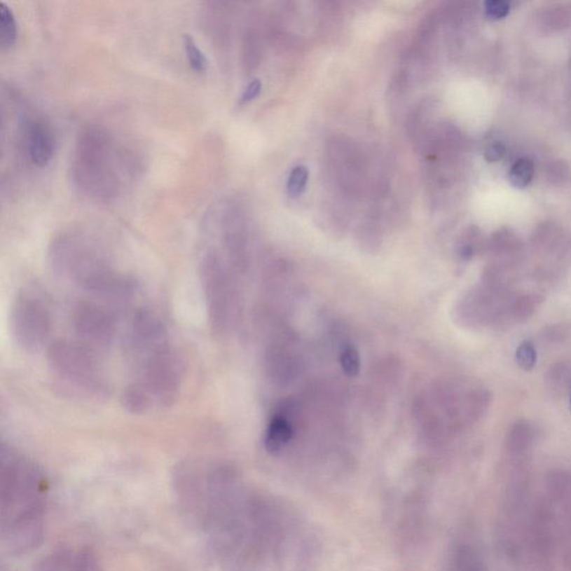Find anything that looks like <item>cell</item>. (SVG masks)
<instances>
[{"mask_svg": "<svg viewBox=\"0 0 571 571\" xmlns=\"http://www.w3.org/2000/svg\"><path fill=\"white\" fill-rule=\"evenodd\" d=\"M125 350L133 371L122 397L126 410L145 414L172 405L184 380V363L159 316L149 310L135 315Z\"/></svg>", "mask_w": 571, "mask_h": 571, "instance_id": "obj_1", "label": "cell"}, {"mask_svg": "<svg viewBox=\"0 0 571 571\" xmlns=\"http://www.w3.org/2000/svg\"><path fill=\"white\" fill-rule=\"evenodd\" d=\"M50 263L60 278L101 301L126 303L135 295L133 280L115 270L92 245L82 239L64 237L56 241L50 252Z\"/></svg>", "mask_w": 571, "mask_h": 571, "instance_id": "obj_2", "label": "cell"}, {"mask_svg": "<svg viewBox=\"0 0 571 571\" xmlns=\"http://www.w3.org/2000/svg\"><path fill=\"white\" fill-rule=\"evenodd\" d=\"M47 363L53 376L75 393L95 399L109 393V382L95 350L81 342L60 339L53 343Z\"/></svg>", "mask_w": 571, "mask_h": 571, "instance_id": "obj_3", "label": "cell"}, {"mask_svg": "<svg viewBox=\"0 0 571 571\" xmlns=\"http://www.w3.org/2000/svg\"><path fill=\"white\" fill-rule=\"evenodd\" d=\"M52 312L44 296L25 288L17 294L11 312V331L18 348L28 353L43 348L52 331Z\"/></svg>", "mask_w": 571, "mask_h": 571, "instance_id": "obj_4", "label": "cell"}, {"mask_svg": "<svg viewBox=\"0 0 571 571\" xmlns=\"http://www.w3.org/2000/svg\"><path fill=\"white\" fill-rule=\"evenodd\" d=\"M200 282L209 324L216 333H226L235 314V289L229 271L214 252H207L201 260Z\"/></svg>", "mask_w": 571, "mask_h": 571, "instance_id": "obj_5", "label": "cell"}, {"mask_svg": "<svg viewBox=\"0 0 571 571\" xmlns=\"http://www.w3.org/2000/svg\"><path fill=\"white\" fill-rule=\"evenodd\" d=\"M73 325L78 342L90 350H103L114 342L116 322L104 305L93 301H82L73 309Z\"/></svg>", "mask_w": 571, "mask_h": 571, "instance_id": "obj_6", "label": "cell"}, {"mask_svg": "<svg viewBox=\"0 0 571 571\" xmlns=\"http://www.w3.org/2000/svg\"><path fill=\"white\" fill-rule=\"evenodd\" d=\"M54 135L50 126L43 121L30 122L27 130V150L32 163L44 167L54 153Z\"/></svg>", "mask_w": 571, "mask_h": 571, "instance_id": "obj_7", "label": "cell"}, {"mask_svg": "<svg viewBox=\"0 0 571 571\" xmlns=\"http://www.w3.org/2000/svg\"><path fill=\"white\" fill-rule=\"evenodd\" d=\"M293 437V427L284 418H275L269 424L265 437V448L270 453H277Z\"/></svg>", "mask_w": 571, "mask_h": 571, "instance_id": "obj_8", "label": "cell"}, {"mask_svg": "<svg viewBox=\"0 0 571 571\" xmlns=\"http://www.w3.org/2000/svg\"><path fill=\"white\" fill-rule=\"evenodd\" d=\"M17 39V26L14 14L8 6L0 1V47L9 50Z\"/></svg>", "mask_w": 571, "mask_h": 571, "instance_id": "obj_9", "label": "cell"}, {"mask_svg": "<svg viewBox=\"0 0 571 571\" xmlns=\"http://www.w3.org/2000/svg\"><path fill=\"white\" fill-rule=\"evenodd\" d=\"M184 46L192 71L195 73H205L207 65H208L207 58L203 55L202 50H200L197 43L194 41L193 37L189 34L184 36Z\"/></svg>", "mask_w": 571, "mask_h": 571, "instance_id": "obj_10", "label": "cell"}, {"mask_svg": "<svg viewBox=\"0 0 571 571\" xmlns=\"http://www.w3.org/2000/svg\"><path fill=\"white\" fill-rule=\"evenodd\" d=\"M533 177V164L529 159H520L511 167L509 178L517 188H525L530 184Z\"/></svg>", "mask_w": 571, "mask_h": 571, "instance_id": "obj_11", "label": "cell"}, {"mask_svg": "<svg viewBox=\"0 0 571 571\" xmlns=\"http://www.w3.org/2000/svg\"><path fill=\"white\" fill-rule=\"evenodd\" d=\"M340 365H342L345 374L348 375L350 378H354L359 373L361 359H359V355L355 348L348 346L343 350L342 355H340Z\"/></svg>", "mask_w": 571, "mask_h": 571, "instance_id": "obj_12", "label": "cell"}, {"mask_svg": "<svg viewBox=\"0 0 571 571\" xmlns=\"http://www.w3.org/2000/svg\"><path fill=\"white\" fill-rule=\"evenodd\" d=\"M308 170L307 167L299 165L293 170L288 180V193L293 197L298 195L306 188L307 181H308Z\"/></svg>", "mask_w": 571, "mask_h": 571, "instance_id": "obj_13", "label": "cell"}, {"mask_svg": "<svg viewBox=\"0 0 571 571\" xmlns=\"http://www.w3.org/2000/svg\"><path fill=\"white\" fill-rule=\"evenodd\" d=\"M516 358H517V363L519 364L521 369H525V371H530L537 363L536 348L530 342L522 343L518 348Z\"/></svg>", "mask_w": 571, "mask_h": 571, "instance_id": "obj_14", "label": "cell"}, {"mask_svg": "<svg viewBox=\"0 0 571 571\" xmlns=\"http://www.w3.org/2000/svg\"><path fill=\"white\" fill-rule=\"evenodd\" d=\"M486 11L490 17L502 18L509 13V4L503 0H490L486 4Z\"/></svg>", "mask_w": 571, "mask_h": 571, "instance_id": "obj_15", "label": "cell"}, {"mask_svg": "<svg viewBox=\"0 0 571 571\" xmlns=\"http://www.w3.org/2000/svg\"><path fill=\"white\" fill-rule=\"evenodd\" d=\"M260 90H261V82L259 80H254L252 83H249L244 93L241 95L240 104H246L256 99L259 95Z\"/></svg>", "mask_w": 571, "mask_h": 571, "instance_id": "obj_16", "label": "cell"}, {"mask_svg": "<svg viewBox=\"0 0 571 571\" xmlns=\"http://www.w3.org/2000/svg\"><path fill=\"white\" fill-rule=\"evenodd\" d=\"M506 153V149L500 143H495L488 148L486 152V158L489 162H497L502 159V156Z\"/></svg>", "mask_w": 571, "mask_h": 571, "instance_id": "obj_17", "label": "cell"}]
</instances>
